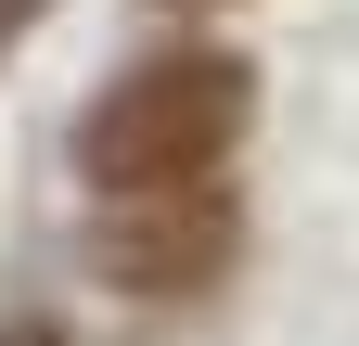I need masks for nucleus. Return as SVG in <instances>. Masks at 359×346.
<instances>
[{
  "label": "nucleus",
  "instance_id": "nucleus-1",
  "mask_svg": "<svg viewBox=\"0 0 359 346\" xmlns=\"http://www.w3.org/2000/svg\"><path fill=\"white\" fill-rule=\"evenodd\" d=\"M244 116H257V77L231 52H154V64H128L116 90L77 116V180L103 193V205L218 180L231 141H244Z\"/></svg>",
  "mask_w": 359,
  "mask_h": 346
},
{
  "label": "nucleus",
  "instance_id": "nucleus-2",
  "mask_svg": "<svg viewBox=\"0 0 359 346\" xmlns=\"http://www.w3.org/2000/svg\"><path fill=\"white\" fill-rule=\"evenodd\" d=\"M103 256H116V282H128V295H193V282H218V270L244 256V205H231V180L128 193Z\"/></svg>",
  "mask_w": 359,
  "mask_h": 346
},
{
  "label": "nucleus",
  "instance_id": "nucleus-3",
  "mask_svg": "<svg viewBox=\"0 0 359 346\" xmlns=\"http://www.w3.org/2000/svg\"><path fill=\"white\" fill-rule=\"evenodd\" d=\"M13 26H39V0H0V39H13Z\"/></svg>",
  "mask_w": 359,
  "mask_h": 346
}]
</instances>
